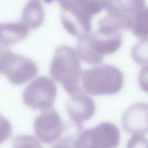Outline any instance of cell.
<instances>
[{
  "instance_id": "8",
  "label": "cell",
  "mask_w": 148,
  "mask_h": 148,
  "mask_svg": "<svg viewBox=\"0 0 148 148\" xmlns=\"http://www.w3.org/2000/svg\"><path fill=\"white\" fill-rule=\"evenodd\" d=\"M122 125L125 131L133 135L148 134V104L140 102L127 110L122 117Z\"/></svg>"
},
{
  "instance_id": "20",
  "label": "cell",
  "mask_w": 148,
  "mask_h": 148,
  "mask_svg": "<svg viewBox=\"0 0 148 148\" xmlns=\"http://www.w3.org/2000/svg\"><path fill=\"white\" fill-rule=\"evenodd\" d=\"M138 81L141 89L148 94V65L144 67L140 71Z\"/></svg>"
},
{
  "instance_id": "13",
  "label": "cell",
  "mask_w": 148,
  "mask_h": 148,
  "mask_svg": "<svg viewBox=\"0 0 148 148\" xmlns=\"http://www.w3.org/2000/svg\"><path fill=\"white\" fill-rule=\"evenodd\" d=\"M45 18L42 5L36 0L29 1L24 7L21 21L29 29H36L41 26Z\"/></svg>"
},
{
  "instance_id": "18",
  "label": "cell",
  "mask_w": 148,
  "mask_h": 148,
  "mask_svg": "<svg viewBox=\"0 0 148 148\" xmlns=\"http://www.w3.org/2000/svg\"><path fill=\"white\" fill-rule=\"evenodd\" d=\"M127 148H148V140L140 135H134L130 139Z\"/></svg>"
},
{
  "instance_id": "7",
  "label": "cell",
  "mask_w": 148,
  "mask_h": 148,
  "mask_svg": "<svg viewBox=\"0 0 148 148\" xmlns=\"http://www.w3.org/2000/svg\"><path fill=\"white\" fill-rule=\"evenodd\" d=\"M38 72V67L34 62L13 53L6 63L3 74L13 84L21 85L34 78Z\"/></svg>"
},
{
  "instance_id": "19",
  "label": "cell",
  "mask_w": 148,
  "mask_h": 148,
  "mask_svg": "<svg viewBox=\"0 0 148 148\" xmlns=\"http://www.w3.org/2000/svg\"><path fill=\"white\" fill-rule=\"evenodd\" d=\"M12 53L7 46L0 44V74H3L6 62Z\"/></svg>"
},
{
  "instance_id": "2",
  "label": "cell",
  "mask_w": 148,
  "mask_h": 148,
  "mask_svg": "<svg viewBox=\"0 0 148 148\" xmlns=\"http://www.w3.org/2000/svg\"><path fill=\"white\" fill-rule=\"evenodd\" d=\"M123 42L121 32L103 33L97 31L79 38L76 48L80 59L86 63L99 65L105 55L114 53Z\"/></svg>"
},
{
  "instance_id": "10",
  "label": "cell",
  "mask_w": 148,
  "mask_h": 148,
  "mask_svg": "<svg viewBox=\"0 0 148 148\" xmlns=\"http://www.w3.org/2000/svg\"><path fill=\"white\" fill-rule=\"evenodd\" d=\"M61 12L92 18L104 9V0H56Z\"/></svg>"
},
{
  "instance_id": "21",
  "label": "cell",
  "mask_w": 148,
  "mask_h": 148,
  "mask_svg": "<svg viewBox=\"0 0 148 148\" xmlns=\"http://www.w3.org/2000/svg\"><path fill=\"white\" fill-rule=\"evenodd\" d=\"M74 143L72 138L68 137L63 139L51 148H75Z\"/></svg>"
},
{
  "instance_id": "16",
  "label": "cell",
  "mask_w": 148,
  "mask_h": 148,
  "mask_svg": "<svg viewBox=\"0 0 148 148\" xmlns=\"http://www.w3.org/2000/svg\"><path fill=\"white\" fill-rule=\"evenodd\" d=\"M13 148H43L39 141L33 136H18L14 139Z\"/></svg>"
},
{
  "instance_id": "12",
  "label": "cell",
  "mask_w": 148,
  "mask_h": 148,
  "mask_svg": "<svg viewBox=\"0 0 148 148\" xmlns=\"http://www.w3.org/2000/svg\"><path fill=\"white\" fill-rule=\"evenodd\" d=\"M29 30L21 21L0 23V44L8 46L17 43L27 36Z\"/></svg>"
},
{
  "instance_id": "3",
  "label": "cell",
  "mask_w": 148,
  "mask_h": 148,
  "mask_svg": "<svg viewBox=\"0 0 148 148\" xmlns=\"http://www.w3.org/2000/svg\"><path fill=\"white\" fill-rule=\"evenodd\" d=\"M84 90L94 96L114 95L123 84V75L118 68L106 64L85 70L82 74Z\"/></svg>"
},
{
  "instance_id": "5",
  "label": "cell",
  "mask_w": 148,
  "mask_h": 148,
  "mask_svg": "<svg viewBox=\"0 0 148 148\" xmlns=\"http://www.w3.org/2000/svg\"><path fill=\"white\" fill-rule=\"evenodd\" d=\"M57 92L56 84L52 79L40 76L26 87L23 94V99L28 107L43 111L51 108Z\"/></svg>"
},
{
  "instance_id": "6",
  "label": "cell",
  "mask_w": 148,
  "mask_h": 148,
  "mask_svg": "<svg viewBox=\"0 0 148 148\" xmlns=\"http://www.w3.org/2000/svg\"><path fill=\"white\" fill-rule=\"evenodd\" d=\"M34 127L39 140L46 144L57 141L61 136L64 128L60 115L53 108L44 110L36 116Z\"/></svg>"
},
{
  "instance_id": "22",
  "label": "cell",
  "mask_w": 148,
  "mask_h": 148,
  "mask_svg": "<svg viewBox=\"0 0 148 148\" xmlns=\"http://www.w3.org/2000/svg\"><path fill=\"white\" fill-rule=\"evenodd\" d=\"M37 1V0H36ZM43 1V0H42ZM54 0H43L44 2L46 3H52V2Z\"/></svg>"
},
{
  "instance_id": "17",
  "label": "cell",
  "mask_w": 148,
  "mask_h": 148,
  "mask_svg": "<svg viewBox=\"0 0 148 148\" xmlns=\"http://www.w3.org/2000/svg\"><path fill=\"white\" fill-rule=\"evenodd\" d=\"M12 133V126L10 123L0 115V144L8 140Z\"/></svg>"
},
{
  "instance_id": "15",
  "label": "cell",
  "mask_w": 148,
  "mask_h": 148,
  "mask_svg": "<svg viewBox=\"0 0 148 148\" xmlns=\"http://www.w3.org/2000/svg\"><path fill=\"white\" fill-rule=\"evenodd\" d=\"M131 56L134 61L138 65H148V38L142 39L135 45Z\"/></svg>"
},
{
  "instance_id": "1",
  "label": "cell",
  "mask_w": 148,
  "mask_h": 148,
  "mask_svg": "<svg viewBox=\"0 0 148 148\" xmlns=\"http://www.w3.org/2000/svg\"><path fill=\"white\" fill-rule=\"evenodd\" d=\"M50 73L53 79L61 84L69 95H74L81 92V63L73 48L67 45L57 47L50 65Z\"/></svg>"
},
{
  "instance_id": "14",
  "label": "cell",
  "mask_w": 148,
  "mask_h": 148,
  "mask_svg": "<svg viewBox=\"0 0 148 148\" xmlns=\"http://www.w3.org/2000/svg\"><path fill=\"white\" fill-rule=\"evenodd\" d=\"M130 29L139 38H148V7H144L131 16Z\"/></svg>"
},
{
  "instance_id": "9",
  "label": "cell",
  "mask_w": 148,
  "mask_h": 148,
  "mask_svg": "<svg viewBox=\"0 0 148 148\" xmlns=\"http://www.w3.org/2000/svg\"><path fill=\"white\" fill-rule=\"evenodd\" d=\"M66 109L71 119L79 128L81 123L90 119L95 114L96 107L93 99L83 94H76L66 103Z\"/></svg>"
},
{
  "instance_id": "11",
  "label": "cell",
  "mask_w": 148,
  "mask_h": 148,
  "mask_svg": "<svg viewBox=\"0 0 148 148\" xmlns=\"http://www.w3.org/2000/svg\"><path fill=\"white\" fill-rule=\"evenodd\" d=\"M145 5V0H104L108 15L119 17H131Z\"/></svg>"
},
{
  "instance_id": "4",
  "label": "cell",
  "mask_w": 148,
  "mask_h": 148,
  "mask_svg": "<svg viewBox=\"0 0 148 148\" xmlns=\"http://www.w3.org/2000/svg\"><path fill=\"white\" fill-rule=\"evenodd\" d=\"M120 141L118 128L104 122L83 131L74 141L75 148H116Z\"/></svg>"
}]
</instances>
